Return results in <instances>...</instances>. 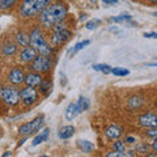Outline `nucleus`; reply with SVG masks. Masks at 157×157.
<instances>
[{"label": "nucleus", "mask_w": 157, "mask_h": 157, "mask_svg": "<svg viewBox=\"0 0 157 157\" xmlns=\"http://www.w3.org/2000/svg\"><path fill=\"white\" fill-rule=\"evenodd\" d=\"M73 134H75V127L73 126H63L62 128L59 130L58 136L63 140H67V139H70V137H72Z\"/></svg>", "instance_id": "nucleus-14"}, {"label": "nucleus", "mask_w": 157, "mask_h": 157, "mask_svg": "<svg viewBox=\"0 0 157 157\" xmlns=\"http://www.w3.org/2000/svg\"><path fill=\"white\" fill-rule=\"evenodd\" d=\"M0 100L9 106H14L20 101V90L14 86H0Z\"/></svg>", "instance_id": "nucleus-5"}, {"label": "nucleus", "mask_w": 157, "mask_h": 157, "mask_svg": "<svg viewBox=\"0 0 157 157\" xmlns=\"http://www.w3.org/2000/svg\"><path fill=\"white\" fill-rule=\"evenodd\" d=\"M100 24V20H92V21H89V22H86V29H89V30H92V29H96L97 28V25Z\"/></svg>", "instance_id": "nucleus-30"}, {"label": "nucleus", "mask_w": 157, "mask_h": 157, "mask_svg": "<svg viewBox=\"0 0 157 157\" xmlns=\"http://www.w3.org/2000/svg\"><path fill=\"white\" fill-rule=\"evenodd\" d=\"M78 114H80V111H78L76 104H70L67 106V110H66V119L67 121H73Z\"/></svg>", "instance_id": "nucleus-15"}, {"label": "nucleus", "mask_w": 157, "mask_h": 157, "mask_svg": "<svg viewBox=\"0 0 157 157\" xmlns=\"http://www.w3.org/2000/svg\"><path fill=\"white\" fill-rule=\"evenodd\" d=\"M3 156H4V157H8V156H12V153H11V152H6V153H4Z\"/></svg>", "instance_id": "nucleus-37"}, {"label": "nucleus", "mask_w": 157, "mask_h": 157, "mask_svg": "<svg viewBox=\"0 0 157 157\" xmlns=\"http://www.w3.org/2000/svg\"><path fill=\"white\" fill-rule=\"evenodd\" d=\"M147 136H149V137H152V139H155V137L157 136V130H156V127H149V130L147 131Z\"/></svg>", "instance_id": "nucleus-32"}, {"label": "nucleus", "mask_w": 157, "mask_h": 157, "mask_svg": "<svg viewBox=\"0 0 157 157\" xmlns=\"http://www.w3.org/2000/svg\"><path fill=\"white\" fill-rule=\"evenodd\" d=\"M139 122L141 126L147 127V128H149V127H157V117L155 113H147V114L141 115L139 118Z\"/></svg>", "instance_id": "nucleus-11"}, {"label": "nucleus", "mask_w": 157, "mask_h": 157, "mask_svg": "<svg viewBox=\"0 0 157 157\" xmlns=\"http://www.w3.org/2000/svg\"><path fill=\"white\" fill-rule=\"evenodd\" d=\"M43 121H45L43 115H39L37 118H34L32 122H26V123L21 124L20 128H18L20 135H30V134H33V132L39 131L43 126Z\"/></svg>", "instance_id": "nucleus-6"}, {"label": "nucleus", "mask_w": 157, "mask_h": 157, "mask_svg": "<svg viewBox=\"0 0 157 157\" xmlns=\"http://www.w3.org/2000/svg\"><path fill=\"white\" fill-rule=\"evenodd\" d=\"M48 4H51V0H24L20 7V14L24 18H33L38 16Z\"/></svg>", "instance_id": "nucleus-2"}, {"label": "nucleus", "mask_w": 157, "mask_h": 157, "mask_svg": "<svg viewBox=\"0 0 157 157\" xmlns=\"http://www.w3.org/2000/svg\"><path fill=\"white\" fill-rule=\"evenodd\" d=\"M90 43V41H88V39H85V41H81V42H78V43H76L75 45V47H73V50H72V52L75 54V52H77V51H80L81 48H84L85 46H88Z\"/></svg>", "instance_id": "nucleus-26"}, {"label": "nucleus", "mask_w": 157, "mask_h": 157, "mask_svg": "<svg viewBox=\"0 0 157 157\" xmlns=\"http://www.w3.org/2000/svg\"><path fill=\"white\" fill-rule=\"evenodd\" d=\"M77 148L81 152H84V153H90L94 149V144L88 140H77Z\"/></svg>", "instance_id": "nucleus-16"}, {"label": "nucleus", "mask_w": 157, "mask_h": 157, "mask_svg": "<svg viewBox=\"0 0 157 157\" xmlns=\"http://www.w3.org/2000/svg\"><path fill=\"white\" fill-rule=\"evenodd\" d=\"M126 140H127V143H131V144H132V143H135V139H134V137H131V136H128Z\"/></svg>", "instance_id": "nucleus-36"}, {"label": "nucleus", "mask_w": 157, "mask_h": 157, "mask_svg": "<svg viewBox=\"0 0 157 157\" xmlns=\"http://www.w3.org/2000/svg\"><path fill=\"white\" fill-rule=\"evenodd\" d=\"M128 105H130V107H132V109H135V107H140L141 105H143V98L139 97V96L132 97L131 100L128 101Z\"/></svg>", "instance_id": "nucleus-23"}, {"label": "nucleus", "mask_w": 157, "mask_h": 157, "mask_svg": "<svg viewBox=\"0 0 157 157\" xmlns=\"http://www.w3.org/2000/svg\"><path fill=\"white\" fill-rule=\"evenodd\" d=\"M144 37L145 38H157V34L156 33H145Z\"/></svg>", "instance_id": "nucleus-34"}, {"label": "nucleus", "mask_w": 157, "mask_h": 157, "mask_svg": "<svg viewBox=\"0 0 157 157\" xmlns=\"http://www.w3.org/2000/svg\"><path fill=\"white\" fill-rule=\"evenodd\" d=\"M107 157H126V156H132V153H127V152H118V151H113L109 152L106 155Z\"/></svg>", "instance_id": "nucleus-27"}, {"label": "nucleus", "mask_w": 157, "mask_h": 157, "mask_svg": "<svg viewBox=\"0 0 157 157\" xmlns=\"http://www.w3.org/2000/svg\"><path fill=\"white\" fill-rule=\"evenodd\" d=\"M111 73L115 76H127L130 73V71L122 67H115V68H111Z\"/></svg>", "instance_id": "nucleus-24"}, {"label": "nucleus", "mask_w": 157, "mask_h": 157, "mask_svg": "<svg viewBox=\"0 0 157 157\" xmlns=\"http://www.w3.org/2000/svg\"><path fill=\"white\" fill-rule=\"evenodd\" d=\"M136 151L140 152V153H144V155H145V153H148V152H149V147L147 145V144H140V145L136 148Z\"/></svg>", "instance_id": "nucleus-31"}, {"label": "nucleus", "mask_w": 157, "mask_h": 157, "mask_svg": "<svg viewBox=\"0 0 157 157\" xmlns=\"http://www.w3.org/2000/svg\"><path fill=\"white\" fill-rule=\"evenodd\" d=\"M54 32L51 34V47H58L63 45L66 41H68L70 39V37L72 36L71 30H68V29L66 28V25H62L60 22L56 24V25H54Z\"/></svg>", "instance_id": "nucleus-4"}, {"label": "nucleus", "mask_w": 157, "mask_h": 157, "mask_svg": "<svg viewBox=\"0 0 157 157\" xmlns=\"http://www.w3.org/2000/svg\"><path fill=\"white\" fill-rule=\"evenodd\" d=\"M51 67V59L50 55H37L32 62V70L38 73H45L50 70Z\"/></svg>", "instance_id": "nucleus-7"}, {"label": "nucleus", "mask_w": 157, "mask_h": 157, "mask_svg": "<svg viewBox=\"0 0 157 157\" xmlns=\"http://www.w3.org/2000/svg\"><path fill=\"white\" fill-rule=\"evenodd\" d=\"M38 98V93L33 86H25L20 92V100L22 101V104L25 106H32Z\"/></svg>", "instance_id": "nucleus-8"}, {"label": "nucleus", "mask_w": 157, "mask_h": 157, "mask_svg": "<svg viewBox=\"0 0 157 157\" xmlns=\"http://www.w3.org/2000/svg\"><path fill=\"white\" fill-rule=\"evenodd\" d=\"M16 51H17V45H14V43H7V45H4V47H3V52H4V55H7V56L14 55Z\"/></svg>", "instance_id": "nucleus-21"}, {"label": "nucleus", "mask_w": 157, "mask_h": 157, "mask_svg": "<svg viewBox=\"0 0 157 157\" xmlns=\"http://www.w3.org/2000/svg\"><path fill=\"white\" fill-rule=\"evenodd\" d=\"M29 46L34 47L36 51L41 55H51L54 51L52 47L47 43L45 36L39 28L33 29V32L29 34Z\"/></svg>", "instance_id": "nucleus-3"}, {"label": "nucleus", "mask_w": 157, "mask_h": 157, "mask_svg": "<svg viewBox=\"0 0 157 157\" xmlns=\"http://www.w3.org/2000/svg\"><path fill=\"white\" fill-rule=\"evenodd\" d=\"M16 42H17L18 46L26 47V46H29V36L25 34L24 32H18L16 34Z\"/></svg>", "instance_id": "nucleus-19"}, {"label": "nucleus", "mask_w": 157, "mask_h": 157, "mask_svg": "<svg viewBox=\"0 0 157 157\" xmlns=\"http://www.w3.org/2000/svg\"><path fill=\"white\" fill-rule=\"evenodd\" d=\"M24 78H25V75H24V72H22V70L20 67H14L13 70L11 71V73H9V76H8L9 82H12L13 85L22 84Z\"/></svg>", "instance_id": "nucleus-10"}, {"label": "nucleus", "mask_w": 157, "mask_h": 157, "mask_svg": "<svg viewBox=\"0 0 157 157\" xmlns=\"http://www.w3.org/2000/svg\"><path fill=\"white\" fill-rule=\"evenodd\" d=\"M102 3H104L105 6H109V4H117L118 0H102Z\"/></svg>", "instance_id": "nucleus-33"}, {"label": "nucleus", "mask_w": 157, "mask_h": 157, "mask_svg": "<svg viewBox=\"0 0 157 157\" xmlns=\"http://www.w3.org/2000/svg\"><path fill=\"white\" fill-rule=\"evenodd\" d=\"M48 134H50V130H48V128H45V130L41 132V134L37 135V136L33 139L32 145H33V147H36V145H38V144L43 143V141H46V140H47V137H48Z\"/></svg>", "instance_id": "nucleus-18"}, {"label": "nucleus", "mask_w": 157, "mask_h": 157, "mask_svg": "<svg viewBox=\"0 0 157 157\" xmlns=\"http://www.w3.org/2000/svg\"><path fill=\"white\" fill-rule=\"evenodd\" d=\"M39 90H41V93H43V94H48L51 90H52V81L50 80V78H42V81L39 82Z\"/></svg>", "instance_id": "nucleus-17"}, {"label": "nucleus", "mask_w": 157, "mask_h": 157, "mask_svg": "<svg viewBox=\"0 0 157 157\" xmlns=\"http://www.w3.org/2000/svg\"><path fill=\"white\" fill-rule=\"evenodd\" d=\"M105 135L111 140H117V139H119V137L123 135V128L119 127V126H117V124H113V126H110V127H107L106 128Z\"/></svg>", "instance_id": "nucleus-13"}, {"label": "nucleus", "mask_w": 157, "mask_h": 157, "mask_svg": "<svg viewBox=\"0 0 157 157\" xmlns=\"http://www.w3.org/2000/svg\"><path fill=\"white\" fill-rule=\"evenodd\" d=\"M93 68H94L96 71L104 72L105 75H109V73H111V67L107 66V64H96V66H93Z\"/></svg>", "instance_id": "nucleus-25"}, {"label": "nucleus", "mask_w": 157, "mask_h": 157, "mask_svg": "<svg viewBox=\"0 0 157 157\" xmlns=\"http://www.w3.org/2000/svg\"><path fill=\"white\" fill-rule=\"evenodd\" d=\"M37 55H38V52L36 51V48L32 46H26L20 52V60L22 63H32Z\"/></svg>", "instance_id": "nucleus-9"}, {"label": "nucleus", "mask_w": 157, "mask_h": 157, "mask_svg": "<svg viewBox=\"0 0 157 157\" xmlns=\"http://www.w3.org/2000/svg\"><path fill=\"white\" fill-rule=\"evenodd\" d=\"M149 2H152V3H156V2H157V0H149Z\"/></svg>", "instance_id": "nucleus-38"}, {"label": "nucleus", "mask_w": 157, "mask_h": 157, "mask_svg": "<svg viewBox=\"0 0 157 157\" xmlns=\"http://www.w3.org/2000/svg\"><path fill=\"white\" fill-rule=\"evenodd\" d=\"M76 105H77V109H78V111H80V113L89 109V101H88V98H85V97H80V98H78L77 102H76Z\"/></svg>", "instance_id": "nucleus-20"}, {"label": "nucleus", "mask_w": 157, "mask_h": 157, "mask_svg": "<svg viewBox=\"0 0 157 157\" xmlns=\"http://www.w3.org/2000/svg\"><path fill=\"white\" fill-rule=\"evenodd\" d=\"M38 16H39V24L43 28H52L54 25L62 22L66 18L67 7L63 3L48 4Z\"/></svg>", "instance_id": "nucleus-1"}, {"label": "nucleus", "mask_w": 157, "mask_h": 157, "mask_svg": "<svg viewBox=\"0 0 157 157\" xmlns=\"http://www.w3.org/2000/svg\"><path fill=\"white\" fill-rule=\"evenodd\" d=\"M41 81H42V76L39 75L38 72H30V73H28V75L25 76V78H24V82H25L28 86H33V88L38 86Z\"/></svg>", "instance_id": "nucleus-12"}, {"label": "nucleus", "mask_w": 157, "mask_h": 157, "mask_svg": "<svg viewBox=\"0 0 157 157\" xmlns=\"http://www.w3.org/2000/svg\"><path fill=\"white\" fill-rule=\"evenodd\" d=\"M130 18H131L130 14H121V16L111 17V21L113 22H123V21H127V20H130Z\"/></svg>", "instance_id": "nucleus-28"}, {"label": "nucleus", "mask_w": 157, "mask_h": 157, "mask_svg": "<svg viewBox=\"0 0 157 157\" xmlns=\"http://www.w3.org/2000/svg\"><path fill=\"white\" fill-rule=\"evenodd\" d=\"M113 148H114V151H118V152H124L126 147H124L123 141H121V140L117 139V141H115L114 144H113Z\"/></svg>", "instance_id": "nucleus-29"}, {"label": "nucleus", "mask_w": 157, "mask_h": 157, "mask_svg": "<svg viewBox=\"0 0 157 157\" xmlns=\"http://www.w3.org/2000/svg\"><path fill=\"white\" fill-rule=\"evenodd\" d=\"M152 148H153V152L157 151V140H156V137L153 139V144H152Z\"/></svg>", "instance_id": "nucleus-35"}, {"label": "nucleus", "mask_w": 157, "mask_h": 157, "mask_svg": "<svg viewBox=\"0 0 157 157\" xmlns=\"http://www.w3.org/2000/svg\"><path fill=\"white\" fill-rule=\"evenodd\" d=\"M17 0H0V11H7L16 4Z\"/></svg>", "instance_id": "nucleus-22"}]
</instances>
